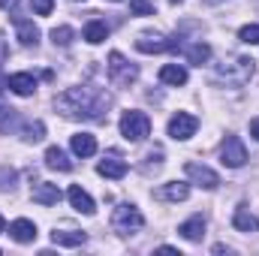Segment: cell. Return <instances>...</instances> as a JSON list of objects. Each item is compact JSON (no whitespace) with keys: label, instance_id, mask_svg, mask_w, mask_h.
Here are the masks:
<instances>
[{"label":"cell","instance_id":"6da1fadb","mask_svg":"<svg viewBox=\"0 0 259 256\" xmlns=\"http://www.w3.org/2000/svg\"><path fill=\"white\" fill-rule=\"evenodd\" d=\"M112 106V97L103 88L94 84H78V88H66L64 94L55 97V109L69 118V121H106Z\"/></svg>","mask_w":259,"mask_h":256},{"label":"cell","instance_id":"7a4b0ae2","mask_svg":"<svg viewBox=\"0 0 259 256\" xmlns=\"http://www.w3.org/2000/svg\"><path fill=\"white\" fill-rule=\"evenodd\" d=\"M253 69H256V61L253 58H244V55H232L226 58L223 64L214 66V81L220 84H232V88H241L253 78Z\"/></svg>","mask_w":259,"mask_h":256},{"label":"cell","instance_id":"3957f363","mask_svg":"<svg viewBox=\"0 0 259 256\" xmlns=\"http://www.w3.org/2000/svg\"><path fill=\"white\" fill-rule=\"evenodd\" d=\"M112 226H115L118 235H133V232H139V229L145 226V217H142V211H139L136 205L121 202V205L115 208V214H112Z\"/></svg>","mask_w":259,"mask_h":256},{"label":"cell","instance_id":"277c9868","mask_svg":"<svg viewBox=\"0 0 259 256\" xmlns=\"http://www.w3.org/2000/svg\"><path fill=\"white\" fill-rule=\"evenodd\" d=\"M121 136L127 139V142H142V139H148L151 136V118L145 115V112H124L121 115Z\"/></svg>","mask_w":259,"mask_h":256},{"label":"cell","instance_id":"5b68a950","mask_svg":"<svg viewBox=\"0 0 259 256\" xmlns=\"http://www.w3.org/2000/svg\"><path fill=\"white\" fill-rule=\"evenodd\" d=\"M106 66H109V78H112L118 88H130V84L139 78V66L130 64L121 52H112V55H109V64H106Z\"/></svg>","mask_w":259,"mask_h":256},{"label":"cell","instance_id":"8992f818","mask_svg":"<svg viewBox=\"0 0 259 256\" xmlns=\"http://www.w3.org/2000/svg\"><path fill=\"white\" fill-rule=\"evenodd\" d=\"M220 160H223V166H229V169H241V166L247 163V148H244V142H241L238 136H226V139L220 142Z\"/></svg>","mask_w":259,"mask_h":256},{"label":"cell","instance_id":"52a82bcc","mask_svg":"<svg viewBox=\"0 0 259 256\" xmlns=\"http://www.w3.org/2000/svg\"><path fill=\"white\" fill-rule=\"evenodd\" d=\"M136 49L142 55H163V52H178V42L175 39H166L160 33H142L136 39Z\"/></svg>","mask_w":259,"mask_h":256},{"label":"cell","instance_id":"ba28073f","mask_svg":"<svg viewBox=\"0 0 259 256\" xmlns=\"http://www.w3.org/2000/svg\"><path fill=\"white\" fill-rule=\"evenodd\" d=\"M184 172H187V178L199 184L202 190H217L220 187V178H217V172L214 169H208V166H202V163H187L184 166Z\"/></svg>","mask_w":259,"mask_h":256},{"label":"cell","instance_id":"9c48e42d","mask_svg":"<svg viewBox=\"0 0 259 256\" xmlns=\"http://www.w3.org/2000/svg\"><path fill=\"white\" fill-rule=\"evenodd\" d=\"M196 127H199V121H196L190 112H178V115L169 118V136L178 139V142H187L196 133Z\"/></svg>","mask_w":259,"mask_h":256},{"label":"cell","instance_id":"30bf717a","mask_svg":"<svg viewBox=\"0 0 259 256\" xmlns=\"http://www.w3.org/2000/svg\"><path fill=\"white\" fill-rule=\"evenodd\" d=\"M97 172L103 175V178H112V181H118V178H124L127 175V160L121 157V154H109V157H103L100 160V166H97Z\"/></svg>","mask_w":259,"mask_h":256},{"label":"cell","instance_id":"8fae6325","mask_svg":"<svg viewBox=\"0 0 259 256\" xmlns=\"http://www.w3.org/2000/svg\"><path fill=\"white\" fill-rule=\"evenodd\" d=\"M12 21H15V30H18V42H21V46H36V42H39V27H36L30 18H24L21 12H15Z\"/></svg>","mask_w":259,"mask_h":256},{"label":"cell","instance_id":"7c38bea8","mask_svg":"<svg viewBox=\"0 0 259 256\" xmlns=\"http://www.w3.org/2000/svg\"><path fill=\"white\" fill-rule=\"evenodd\" d=\"M9 235H12V241H18V244H33L36 241V223L33 220H12L9 223Z\"/></svg>","mask_w":259,"mask_h":256},{"label":"cell","instance_id":"4fadbf2b","mask_svg":"<svg viewBox=\"0 0 259 256\" xmlns=\"http://www.w3.org/2000/svg\"><path fill=\"white\" fill-rule=\"evenodd\" d=\"M6 88H9L12 94H18V97H33V91H36V78H33L30 72H15V75L6 78Z\"/></svg>","mask_w":259,"mask_h":256},{"label":"cell","instance_id":"5bb4252c","mask_svg":"<svg viewBox=\"0 0 259 256\" xmlns=\"http://www.w3.org/2000/svg\"><path fill=\"white\" fill-rule=\"evenodd\" d=\"M66 199H69V205H72V208H75L78 214H88V217H91V214L97 211V205H94V199H91L88 193L81 190L78 184H72V187L66 190Z\"/></svg>","mask_w":259,"mask_h":256},{"label":"cell","instance_id":"9a60e30c","mask_svg":"<svg viewBox=\"0 0 259 256\" xmlns=\"http://www.w3.org/2000/svg\"><path fill=\"white\" fill-rule=\"evenodd\" d=\"M178 52L190 61V64H196V66H202V64H208V58H211V49L205 46V42H178Z\"/></svg>","mask_w":259,"mask_h":256},{"label":"cell","instance_id":"2e32d148","mask_svg":"<svg viewBox=\"0 0 259 256\" xmlns=\"http://www.w3.org/2000/svg\"><path fill=\"white\" fill-rule=\"evenodd\" d=\"M160 81L169 88H181V84H187V69L181 64H166L160 69Z\"/></svg>","mask_w":259,"mask_h":256},{"label":"cell","instance_id":"e0dca14e","mask_svg":"<svg viewBox=\"0 0 259 256\" xmlns=\"http://www.w3.org/2000/svg\"><path fill=\"white\" fill-rule=\"evenodd\" d=\"M69 145H72V154L75 157H94L97 154V139L91 133H75Z\"/></svg>","mask_w":259,"mask_h":256},{"label":"cell","instance_id":"ac0fdd59","mask_svg":"<svg viewBox=\"0 0 259 256\" xmlns=\"http://www.w3.org/2000/svg\"><path fill=\"white\" fill-rule=\"evenodd\" d=\"M30 196H33V202H39V205H58V202H61V190H58V184H49V181L36 184Z\"/></svg>","mask_w":259,"mask_h":256},{"label":"cell","instance_id":"d6986e66","mask_svg":"<svg viewBox=\"0 0 259 256\" xmlns=\"http://www.w3.org/2000/svg\"><path fill=\"white\" fill-rule=\"evenodd\" d=\"M232 226H235L238 232H247V235H250V232H259V220L244 208V205L235 208V214H232Z\"/></svg>","mask_w":259,"mask_h":256},{"label":"cell","instance_id":"ffe728a7","mask_svg":"<svg viewBox=\"0 0 259 256\" xmlns=\"http://www.w3.org/2000/svg\"><path fill=\"white\" fill-rule=\"evenodd\" d=\"M52 241L61 244V247H81L88 241V235L84 232H75V229H55L52 232Z\"/></svg>","mask_w":259,"mask_h":256},{"label":"cell","instance_id":"44dd1931","mask_svg":"<svg viewBox=\"0 0 259 256\" xmlns=\"http://www.w3.org/2000/svg\"><path fill=\"white\" fill-rule=\"evenodd\" d=\"M178 232H181V238H187V241H202V235H205V220H202V214L184 220V223L178 226Z\"/></svg>","mask_w":259,"mask_h":256},{"label":"cell","instance_id":"7402d4cb","mask_svg":"<svg viewBox=\"0 0 259 256\" xmlns=\"http://www.w3.org/2000/svg\"><path fill=\"white\" fill-rule=\"evenodd\" d=\"M187 196H190V184H184V181H169L160 187V199H166V202H184Z\"/></svg>","mask_w":259,"mask_h":256},{"label":"cell","instance_id":"603a6c76","mask_svg":"<svg viewBox=\"0 0 259 256\" xmlns=\"http://www.w3.org/2000/svg\"><path fill=\"white\" fill-rule=\"evenodd\" d=\"M46 166L49 169H58V172H69L72 169V160L66 157V151H61V148H49L46 151Z\"/></svg>","mask_w":259,"mask_h":256},{"label":"cell","instance_id":"cb8c5ba5","mask_svg":"<svg viewBox=\"0 0 259 256\" xmlns=\"http://www.w3.org/2000/svg\"><path fill=\"white\" fill-rule=\"evenodd\" d=\"M106 36H109V27H106V21L94 18V21H88V24H84V39H88L91 46H100Z\"/></svg>","mask_w":259,"mask_h":256},{"label":"cell","instance_id":"d4e9b609","mask_svg":"<svg viewBox=\"0 0 259 256\" xmlns=\"http://www.w3.org/2000/svg\"><path fill=\"white\" fill-rule=\"evenodd\" d=\"M21 139H24V142H42V139H46L42 121H27V124L21 127Z\"/></svg>","mask_w":259,"mask_h":256},{"label":"cell","instance_id":"484cf974","mask_svg":"<svg viewBox=\"0 0 259 256\" xmlns=\"http://www.w3.org/2000/svg\"><path fill=\"white\" fill-rule=\"evenodd\" d=\"M154 9H157V0H130V12L139 15V18L154 15Z\"/></svg>","mask_w":259,"mask_h":256},{"label":"cell","instance_id":"4316f807","mask_svg":"<svg viewBox=\"0 0 259 256\" xmlns=\"http://www.w3.org/2000/svg\"><path fill=\"white\" fill-rule=\"evenodd\" d=\"M72 36H75L72 27H55V30H52V42H55V46H64V49L72 42Z\"/></svg>","mask_w":259,"mask_h":256},{"label":"cell","instance_id":"83f0119b","mask_svg":"<svg viewBox=\"0 0 259 256\" xmlns=\"http://www.w3.org/2000/svg\"><path fill=\"white\" fill-rule=\"evenodd\" d=\"M238 36H241V42H247V46H259V24H244Z\"/></svg>","mask_w":259,"mask_h":256},{"label":"cell","instance_id":"f1b7e54d","mask_svg":"<svg viewBox=\"0 0 259 256\" xmlns=\"http://www.w3.org/2000/svg\"><path fill=\"white\" fill-rule=\"evenodd\" d=\"M15 178H18L15 169L3 166V169H0V190H12V187H15Z\"/></svg>","mask_w":259,"mask_h":256},{"label":"cell","instance_id":"f546056e","mask_svg":"<svg viewBox=\"0 0 259 256\" xmlns=\"http://www.w3.org/2000/svg\"><path fill=\"white\" fill-rule=\"evenodd\" d=\"M30 6H33V12H36V15H52L55 0H30Z\"/></svg>","mask_w":259,"mask_h":256},{"label":"cell","instance_id":"4dcf8cb0","mask_svg":"<svg viewBox=\"0 0 259 256\" xmlns=\"http://www.w3.org/2000/svg\"><path fill=\"white\" fill-rule=\"evenodd\" d=\"M250 136L259 142V118H253V121H250Z\"/></svg>","mask_w":259,"mask_h":256},{"label":"cell","instance_id":"1f68e13d","mask_svg":"<svg viewBox=\"0 0 259 256\" xmlns=\"http://www.w3.org/2000/svg\"><path fill=\"white\" fill-rule=\"evenodd\" d=\"M6 55H9V49H6V42H3V36H0V64L6 61Z\"/></svg>","mask_w":259,"mask_h":256},{"label":"cell","instance_id":"d6a6232c","mask_svg":"<svg viewBox=\"0 0 259 256\" xmlns=\"http://www.w3.org/2000/svg\"><path fill=\"white\" fill-rule=\"evenodd\" d=\"M3 229H6V223H3V217H0V232H3Z\"/></svg>","mask_w":259,"mask_h":256},{"label":"cell","instance_id":"836d02e7","mask_svg":"<svg viewBox=\"0 0 259 256\" xmlns=\"http://www.w3.org/2000/svg\"><path fill=\"white\" fill-rule=\"evenodd\" d=\"M9 3H12V0H0V6H9Z\"/></svg>","mask_w":259,"mask_h":256},{"label":"cell","instance_id":"e575fe53","mask_svg":"<svg viewBox=\"0 0 259 256\" xmlns=\"http://www.w3.org/2000/svg\"><path fill=\"white\" fill-rule=\"evenodd\" d=\"M205 3H220V0H205Z\"/></svg>","mask_w":259,"mask_h":256},{"label":"cell","instance_id":"d590c367","mask_svg":"<svg viewBox=\"0 0 259 256\" xmlns=\"http://www.w3.org/2000/svg\"><path fill=\"white\" fill-rule=\"evenodd\" d=\"M169 3H181V0H169Z\"/></svg>","mask_w":259,"mask_h":256},{"label":"cell","instance_id":"8d00e7d4","mask_svg":"<svg viewBox=\"0 0 259 256\" xmlns=\"http://www.w3.org/2000/svg\"><path fill=\"white\" fill-rule=\"evenodd\" d=\"M112 3H118V0H112Z\"/></svg>","mask_w":259,"mask_h":256}]
</instances>
